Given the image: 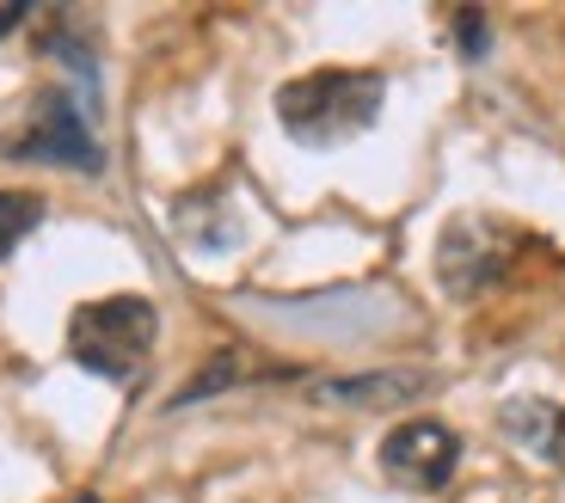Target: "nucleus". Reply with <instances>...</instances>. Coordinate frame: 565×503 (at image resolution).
<instances>
[{"mask_svg": "<svg viewBox=\"0 0 565 503\" xmlns=\"http://www.w3.org/2000/svg\"><path fill=\"white\" fill-rule=\"evenodd\" d=\"M461 467V436L437 418H412L382 436V473L406 491H443Z\"/></svg>", "mask_w": 565, "mask_h": 503, "instance_id": "4", "label": "nucleus"}, {"mask_svg": "<svg viewBox=\"0 0 565 503\" xmlns=\"http://www.w3.org/2000/svg\"><path fill=\"white\" fill-rule=\"evenodd\" d=\"M241 368H246V356H241V350H222V356H215L210 368H198V375L184 381V393L172 399V406H191V399H210V393L234 387V381H241Z\"/></svg>", "mask_w": 565, "mask_h": 503, "instance_id": "9", "label": "nucleus"}, {"mask_svg": "<svg viewBox=\"0 0 565 503\" xmlns=\"http://www.w3.org/2000/svg\"><path fill=\"white\" fill-rule=\"evenodd\" d=\"M387 81L375 68H313L277 86V124L301 148H344L382 117Z\"/></svg>", "mask_w": 565, "mask_h": 503, "instance_id": "1", "label": "nucleus"}, {"mask_svg": "<svg viewBox=\"0 0 565 503\" xmlns=\"http://www.w3.org/2000/svg\"><path fill=\"white\" fill-rule=\"evenodd\" d=\"M449 25H455V50H461L467 62H480L486 50H492V25H486L480 7H461V13L449 19Z\"/></svg>", "mask_w": 565, "mask_h": 503, "instance_id": "10", "label": "nucleus"}, {"mask_svg": "<svg viewBox=\"0 0 565 503\" xmlns=\"http://www.w3.org/2000/svg\"><path fill=\"white\" fill-rule=\"evenodd\" d=\"M418 393H430L424 368H382V375H351V381H326L320 399L326 406H356V411H387V406H412Z\"/></svg>", "mask_w": 565, "mask_h": 503, "instance_id": "6", "label": "nucleus"}, {"mask_svg": "<svg viewBox=\"0 0 565 503\" xmlns=\"http://www.w3.org/2000/svg\"><path fill=\"white\" fill-rule=\"evenodd\" d=\"M498 430L523 454H535V461H565V411L553 399H504L498 406Z\"/></svg>", "mask_w": 565, "mask_h": 503, "instance_id": "7", "label": "nucleus"}, {"mask_svg": "<svg viewBox=\"0 0 565 503\" xmlns=\"http://www.w3.org/2000/svg\"><path fill=\"white\" fill-rule=\"evenodd\" d=\"M19 19H25V7H0V31H13Z\"/></svg>", "mask_w": 565, "mask_h": 503, "instance_id": "11", "label": "nucleus"}, {"mask_svg": "<svg viewBox=\"0 0 565 503\" xmlns=\"http://www.w3.org/2000/svg\"><path fill=\"white\" fill-rule=\"evenodd\" d=\"M43 222V196L31 191H0V265L19 252V239H31V227Z\"/></svg>", "mask_w": 565, "mask_h": 503, "instance_id": "8", "label": "nucleus"}, {"mask_svg": "<svg viewBox=\"0 0 565 503\" xmlns=\"http://www.w3.org/2000/svg\"><path fill=\"white\" fill-rule=\"evenodd\" d=\"M504 265H510V239L498 234L492 222H480V215H455V222L443 227V239H437V282L455 295V301L486 295L498 277H504Z\"/></svg>", "mask_w": 565, "mask_h": 503, "instance_id": "3", "label": "nucleus"}, {"mask_svg": "<svg viewBox=\"0 0 565 503\" xmlns=\"http://www.w3.org/2000/svg\"><path fill=\"white\" fill-rule=\"evenodd\" d=\"M13 154L50 160V167H74V172H99L105 167V148L93 141V124L81 117V105H74L68 93H43L38 98V117H31V129L19 136Z\"/></svg>", "mask_w": 565, "mask_h": 503, "instance_id": "5", "label": "nucleus"}, {"mask_svg": "<svg viewBox=\"0 0 565 503\" xmlns=\"http://www.w3.org/2000/svg\"><path fill=\"white\" fill-rule=\"evenodd\" d=\"M160 338V313L154 301L141 295H105V301H86L68 320V356L99 381H136L148 350Z\"/></svg>", "mask_w": 565, "mask_h": 503, "instance_id": "2", "label": "nucleus"}]
</instances>
